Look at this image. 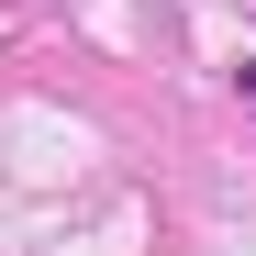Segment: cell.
Listing matches in <instances>:
<instances>
[{
	"label": "cell",
	"instance_id": "cell-1",
	"mask_svg": "<svg viewBox=\"0 0 256 256\" xmlns=\"http://www.w3.org/2000/svg\"><path fill=\"white\" fill-rule=\"evenodd\" d=\"M234 90H245V112H256V56H245V67H234Z\"/></svg>",
	"mask_w": 256,
	"mask_h": 256
}]
</instances>
